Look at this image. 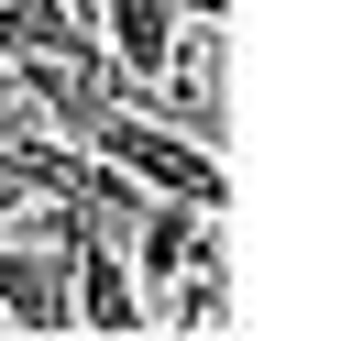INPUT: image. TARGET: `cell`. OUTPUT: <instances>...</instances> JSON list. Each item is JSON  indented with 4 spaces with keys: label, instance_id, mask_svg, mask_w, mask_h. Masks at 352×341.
I'll list each match as a JSON object with an SVG mask.
<instances>
[{
    "label": "cell",
    "instance_id": "1",
    "mask_svg": "<svg viewBox=\"0 0 352 341\" xmlns=\"http://www.w3.org/2000/svg\"><path fill=\"white\" fill-rule=\"evenodd\" d=\"M77 330H154V297H143V275H132V253L110 242V220L99 209H77Z\"/></svg>",
    "mask_w": 352,
    "mask_h": 341
}]
</instances>
